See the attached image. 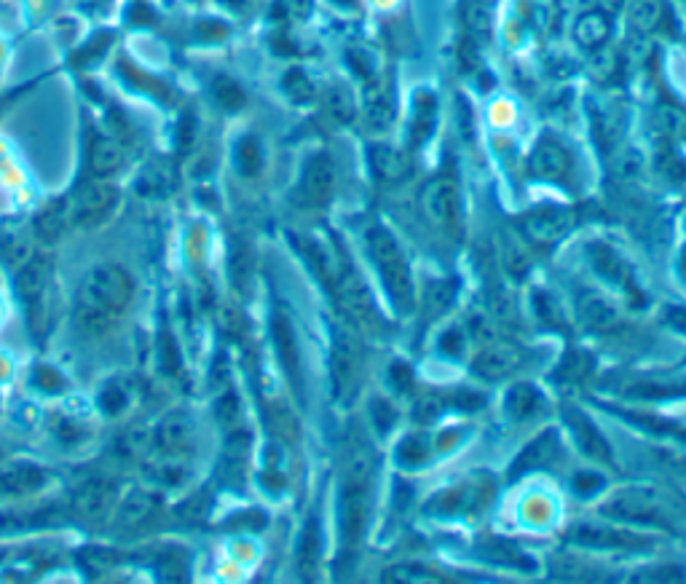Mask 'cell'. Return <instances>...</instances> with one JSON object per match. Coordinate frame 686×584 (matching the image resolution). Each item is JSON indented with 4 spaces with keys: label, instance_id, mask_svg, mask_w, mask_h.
<instances>
[{
    "label": "cell",
    "instance_id": "1",
    "mask_svg": "<svg viewBox=\"0 0 686 584\" xmlns=\"http://www.w3.org/2000/svg\"><path fill=\"white\" fill-rule=\"evenodd\" d=\"M365 242H368L370 258L376 260L378 271H381L389 298L402 314H408L413 309V279H410L408 263L402 258V250L397 247V239L386 228L373 226L365 236Z\"/></svg>",
    "mask_w": 686,
    "mask_h": 584
},
{
    "label": "cell",
    "instance_id": "2",
    "mask_svg": "<svg viewBox=\"0 0 686 584\" xmlns=\"http://www.w3.org/2000/svg\"><path fill=\"white\" fill-rule=\"evenodd\" d=\"M134 298V279L132 274L121 266H94L86 274L81 290H78V306L105 311L118 317L121 311L132 303Z\"/></svg>",
    "mask_w": 686,
    "mask_h": 584
},
{
    "label": "cell",
    "instance_id": "3",
    "mask_svg": "<svg viewBox=\"0 0 686 584\" xmlns=\"http://www.w3.org/2000/svg\"><path fill=\"white\" fill-rule=\"evenodd\" d=\"M370 477H373V456L370 453L354 456L341 491V534L346 547L357 542L362 528H365L370 501Z\"/></svg>",
    "mask_w": 686,
    "mask_h": 584
},
{
    "label": "cell",
    "instance_id": "4",
    "mask_svg": "<svg viewBox=\"0 0 686 584\" xmlns=\"http://www.w3.org/2000/svg\"><path fill=\"white\" fill-rule=\"evenodd\" d=\"M333 292L335 301H338V306L343 309V314L352 319V322H357L360 327H384L373 295H370V290L365 287V282H362L360 276L354 274L346 263H343L338 276H335Z\"/></svg>",
    "mask_w": 686,
    "mask_h": 584
},
{
    "label": "cell",
    "instance_id": "5",
    "mask_svg": "<svg viewBox=\"0 0 686 584\" xmlns=\"http://www.w3.org/2000/svg\"><path fill=\"white\" fill-rule=\"evenodd\" d=\"M330 376H333V394L338 402H346L352 397L357 376H360V346L354 341L352 333L343 327L333 330V343H330Z\"/></svg>",
    "mask_w": 686,
    "mask_h": 584
},
{
    "label": "cell",
    "instance_id": "6",
    "mask_svg": "<svg viewBox=\"0 0 686 584\" xmlns=\"http://www.w3.org/2000/svg\"><path fill=\"white\" fill-rule=\"evenodd\" d=\"M118 191L108 183H89L67 199L70 226H97L116 209Z\"/></svg>",
    "mask_w": 686,
    "mask_h": 584
},
{
    "label": "cell",
    "instance_id": "7",
    "mask_svg": "<svg viewBox=\"0 0 686 584\" xmlns=\"http://www.w3.org/2000/svg\"><path fill=\"white\" fill-rule=\"evenodd\" d=\"M421 209L424 215L435 223V226H453L459 220V185L453 183L451 177H435L424 185L421 191Z\"/></svg>",
    "mask_w": 686,
    "mask_h": 584
},
{
    "label": "cell",
    "instance_id": "8",
    "mask_svg": "<svg viewBox=\"0 0 686 584\" xmlns=\"http://www.w3.org/2000/svg\"><path fill=\"white\" fill-rule=\"evenodd\" d=\"M574 226V215L561 207H542L523 217V234L536 247H550Z\"/></svg>",
    "mask_w": 686,
    "mask_h": 584
},
{
    "label": "cell",
    "instance_id": "9",
    "mask_svg": "<svg viewBox=\"0 0 686 584\" xmlns=\"http://www.w3.org/2000/svg\"><path fill=\"white\" fill-rule=\"evenodd\" d=\"M116 504V485L105 483V480H92V483L78 485L73 496H70V509L73 515L81 520H102Z\"/></svg>",
    "mask_w": 686,
    "mask_h": 584
},
{
    "label": "cell",
    "instance_id": "10",
    "mask_svg": "<svg viewBox=\"0 0 686 584\" xmlns=\"http://www.w3.org/2000/svg\"><path fill=\"white\" fill-rule=\"evenodd\" d=\"M335 185V172L333 161L327 153H317L306 161L301 177V199L309 204V207H325L330 196H333Z\"/></svg>",
    "mask_w": 686,
    "mask_h": 584
},
{
    "label": "cell",
    "instance_id": "11",
    "mask_svg": "<svg viewBox=\"0 0 686 584\" xmlns=\"http://www.w3.org/2000/svg\"><path fill=\"white\" fill-rule=\"evenodd\" d=\"M587 255H590V260H593L595 271H598L606 282L620 284L622 290L628 292L633 301L644 303V295H641V290L636 287V279H633V274H630L628 263L620 258V252L611 250L609 244L595 242Z\"/></svg>",
    "mask_w": 686,
    "mask_h": 584
},
{
    "label": "cell",
    "instance_id": "12",
    "mask_svg": "<svg viewBox=\"0 0 686 584\" xmlns=\"http://www.w3.org/2000/svg\"><path fill=\"white\" fill-rule=\"evenodd\" d=\"M19 295L27 306V319L30 325H41L46 314V266L38 260H27L19 274Z\"/></svg>",
    "mask_w": 686,
    "mask_h": 584
},
{
    "label": "cell",
    "instance_id": "13",
    "mask_svg": "<svg viewBox=\"0 0 686 584\" xmlns=\"http://www.w3.org/2000/svg\"><path fill=\"white\" fill-rule=\"evenodd\" d=\"M657 509H660L657 493L649 491V488H628L603 507V515L620 520H654Z\"/></svg>",
    "mask_w": 686,
    "mask_h": 584
},
{
    "label": "cell",
    "instance_id": "14",
    "mask_svg": "<svg viewBox=\"0 0 686 584\" xmlns=\"http://www.w3.org/2000/svg\"><path fill=\"white\" fill-rule=\"evenodd\" d=\"M528 167H531V175L542 177V180H566L571 172V156L561 142L544 137L531 153Z\"/></svg>",
    "mask_w": 686,
    "mask_h": 584
},
{
    "label": "cell",
    "instance_id": "15",
    "mask_svg": "<svg viewBox=\"0 0 686 584\" xmlns=\"http://www.w3.org/2000/svg\"><path fill=\"white\" fill-rule=\"evenodd\" d=\"M566 424H569L571 434H574V440H577L579 448H582L590 459L609 464L611 461L609 443L603 440V434L595 429V424L585 416V413H579L577 408H566Z\"/></svg>",
    "mask_w": 686,
    "mask_h": 584
},
{
    "label": "cell",
    "instance_id": "16",
    "mask_svg": "<svg viewBox=\"0 0 686 584\" xmlns=\"http://www.w3.org/2000/svg\"><path fill=\"white\" fill-rule=\"evenodd\" d=\"M571 542L585 544V547H611V550H636V547H646L644 536L625 534L617 528H593V526H579L571 531Z\"/></svg>",
    "mask_w": 686,
    "mask_h": 584
},
{
    "label": "cell",
    "instance_id": "17",
    "mask_svg": "<svg viewBox=\"0 0 686 584\" xmlns=\"http://www.w3.org/2000/svg\"><path fill=\"white\" fill-rule=\"evenodd\" d=\"M271 330H274V343H277L279 359H282V368H285L287 378L293 381L295 389H301V359H298V343H295L290 319L282 311H277L274 322H271Z\"/></svg>",
    "mask_w": 686,
    "mask_h": 584
},
{
    "label": "cell",
    "instance_id": "18",
    "mask_svg": "<svg viewBox=\"0 0 686 584\" xmlns=\"http://www.w3.org/2000/svg\"><path fill=\"white\" fill-rule=\"evenodd\" d=\"M577 314L579 322H582L587 330H593V333H609V330H614L617 322H620L617 309H614L603 295H598V292H585V295H579Z\"/></svg>",
    "mask_w": 686,
    "mask_h": 584
},
{
    "label": "cell",
    "instance_id": "19",
    "mask_svg": "<svg viewBox=\"0 0 686 584\" xmlns=\"http://www.w3.org/2000/svg\"><path fill=\"white\" fill-rule=\"evenodd\" d=\"M153 443L159 445V451L172 453V456H180V453L191 451L193 443V426L191 421L183 416V413H172L159 424L156 434H153Z\"/></svg>",
    "mask_w": 686,
    "mask_h": 584
},
{
    "label": "cell",
    "instance_id": "20",
    "mask_svg": "<svg viewBox=\"0 0 686 584\" xmlns=\"http://www.w3.org/2000/svg\"><path fill=\"white\" fill-rule=\"evenodd\" d=\"M555 453H558V437H555V432L539 434L534 443H528L526 448L520 451V456L515 459V464H512L510 469V480H518V477L526 475V472L547 467V464L553 461Z\"/></svg>",
    "mask_w": 686,
    "mask_h": 584
},
{
    "label": "cell",
    "instance_id": "21",
    "mask_svg": "<svg viewBox=\"0 0 686 584\" xmlns=\"http://www.w3.org/2000/svg\"><path fill=\"white\" fill-rule=\"evenodd\" d=\"M520 365V351L512 346H491L475 359V373L486 381H499L510 376L512 370Z\"/></svg>",
    "mask_w": 686,
    "mask_h": 584
},
{
    "label": "cell",
    "instance_id": "22",
    "mask_svg": "<svg viewBox=\"0 0 686 584\" xmlns=\"http://www.w3.org/2000/svg\"><path fill=\"white\" fill-rule=\"evenodd\" d=\"M370 167H373V175L384 183H400L410 175L408 156L397 148H389V145L370 148Z\"/></svg>",
    "mask_w": 686,
    "mask_h": 584
},
{
    "label": "cell",
    "instance_id": "23",
    "mask_svg": "<svg viewBox=\"0 0 686 584\" xmlns=\"http://www.w3.org/2000/svg\"><path fill=\"white\" fill-rule=\"evenodd\" d=\"M124 164V151L113 137L97 134L89 142V169L94 177H110L116 175Z\"/></svg>",
    "mask_w": 686,
    "mask_h": 584
},
{
    "label": "cell",
    "instance_id": "24",
    "mask_svg": "<svg viewBox=\"0 0 686 584\" xmlns=\"http://www.w3.org/2000/svg\"><path fill=\"white\" fill-rule=\"evenodd\" d=\"M319 558H322V528H319L317 518H309L298 539V571L309 579L317 571Z\"/></svg>",
    "mask_w": 686,
    "mask_h": 584
},
{
    "label": "cell",
    "instance_id": "25",
    "mask_svg": "<svg viewBox=\"0 0 686 584\" xmlns=\"http://www.w3.org/2000/svg\"><path fill=\"white\" fill-rule=\"evenodd\" d=\"M437 118V100L432 92H419L413 102V126H410V142L413 145H424L429 134L435 129Z\"/></svg>",
    "mask_w": 686,
    "mask_h": 584
},
{
    "label": "cell",
    "instance_id": "26",
    "mask_svg": "<svg viewBox=\"0 0 686 584\" xmlns=\"http://www.w3.org/2000/svg\"><path fill=\"white\" fill-rule=\"evenodd\" d=\"M43 483H46V475L35 467H14L0 472V493H11V496L38 491Z\"/></svg>",
    "mask_w": 686,
    "mask_h": 584
},
{
    "label": "cell",
    "instance_id": "27",
    "mask_svg": "<svg viewBox=\"0 0 686 584\" xmlns=\"http://www.w3.org/2000/svg\"><path fill=\"white\" fill-rule=\"evenodd\" d=\"M542 408V397L536 392L531 384H518L512 386L507 397H504V413L512 418V421H526Z\"/></svg>",
    "mask_w": 686,
    "mask_h": 584
},
{
    "label": "cell",
    "instance_id": "28",
    "mask_svg": "<svg viewBox=\"0 0 686 584\" xmlns=\"http://www.w3.org/2000/svg\"><path fill=\"white\" fill-rule=\"evenodd\" d=\"M611 33V22L603 11H590L585 17H579L577 27H574V38L579 46L585 49H598L601 43H606Z\"/></svg>",
    "mask_w": 686,
    "mask_h": 584
},
{
    "label": "cell",
    "instance_id": "29",
    "mask_svg": "<svg viewBox=\"0 0 686 584\" xmlns=\"http://www.w3.org/2000/svg\"><path fill=\"white\" fill-rule=\"evenodd\" d=\"M156 507H159V501H156V496H151V493H143V491L132 493L129 499L121 501V509H118V523L126 528L143 526V523L151 520Z\"/></svg>",
    "mask_w": 686,
    "mask_h": 584
},
{
    "label": "cell",
    "instance_id": "30",
    "mask_svg": "<svg viewBox=\"0 0 686 584\" xmlns=\"http://www.w3.org/2000/svg\"><path fill=\"white\" fill-rule=\"evenodd\" d=\"M70 226V212H67V201H57L49 209H43L41 215L35 217V234L41 242H57L59 236L65 234Z\"/></svg>",
    "mask_w": 686,
    "mask_h": 584
},
{
    "label": "cell",
    "instance_id": "31",
    "mask_svg": "<svg viewBox=\"0 0 686 584\" xmlns=\"http://www.w3.org/2000/svg\"><path fill=\"white\" fill-rule=\"evenodd\" d=\"M590 370H593V357L582 349H571L561 359V365L555 370V378L558 381H569V384H579V381H585L590 376Z\"/></svg>",
    "mask_w": 686,
    "mask_h": 584
},
{
    "label": "cell",
    "instance_id": "32",
    "mask_svg": "<svg viewBox=\"0 0 686 584\" xmlns=\"http://www.w3.org/2000/svg\"><path fill=\"white\" fill-rule=\"evenodd\" d=\"M453 298H456V282H429L424 287V309H427V317L435 319L440 314L451 309Z\"/></svg>",
    "mask_w": 686,
    "mask_h": 584
},
{
    "label": "cell",
    "instance_id": "33",
    "mask_svg": "<svg viewBox=\"0 0 686 584\" xmlns=\"http://www.w3.org/2000/svg\"><path fill=\"white\" fill-rule=\"evenodd\" d=\"M630 17L641 33H654L665 22V6H662V0H633Z\"/></svg>",
    "mask_w": 686,
    "mask_h": 584
},
{
    "label": "cell",
    "instance_id": "34",
    "mask_svg": "<svg viewBox=\"0 0 686 584\" xmlns=\"http://www.w3.org/2000/svg\"><path fill=\"white\" fill-rule=\"evenodd\" d=\"M236 167L244 177H255L263 167V151H260V142L255 137H242L239 145H236Z\"/></svg>",
    "mask_w": 686,
    "mask_h": 584
},
{
    "label": "cell",
    "instance_id": "35",
    "mask_svg": "<svg viewBox=\"0 0 686 584\" xmlns=\"http://www.w3.org/2000/svg\"><path fill=\"white\" fill-rule=\"evenodd\" d=\"M461 14H464V25L475 38H483V41L491 38V14L483 9V3H467Z\"/></svg>",
    "mask_w": 686,
    "mask_h": 584
},
{
    "label": "cell",
    "instance_id": "36",
    "mask_svg": "<svg viewBox=\"0 0 686 584\" xmlns=\"http://www.w3.org/2000/svg\"><path fill=\"white\" fill-rule=\"evenodd\" d=\"M595 134H598V142L603 148H609L614 142L620 140L622 134V116H617L614 110H606V113H598L595 116Z\"/></svg>",
    "mask_w": 686,
    "mask_h": 584
},
{
    "label": "cell",
    "instance_id": "37",
    "mask_svg": "<svg viewBox=\"0 0 686 584\" xmlns=\"http://www.w3.org/2000/svg\"><path fill=\"white\" fill-rule=\"evenodd\" d=\"M660 126L670 137H678V140H686V110L678 108V105H660Z\"/></svg>",
    "mask_w": 686,
    "mask_h": 584
},
{
    "label": "cell",
    "instance_id": "38",
    "mask_svg": "<svg viewBox=\"0 0 686 584\" xmlns=\"http://www.w3.org/2000/svg\"><path fill=\"white\" fill-rule=\"evenodd\" d=\"M212 89H215V100H218L223 108L236 110V108H242L244 105L242 86L236 84V81H231V78H223V76L215 78Z\"/></svg>",
    "mask_w": 686,
    "mask_h": 584
},
{
    "label": "cell",
    "instance_id": "39",
    "mask_svg": "<svg viewBox=\"0 0 686 584\" xmlns=\"http://www.w3.org/2000/svg\"><path fill=\"white\" fill-rule=\"evenodd\" d=\"M100 405L108 416H118V413H124V408L129 405V389H126V384L113 381V384L105 386V392H102V397H100Z\"/></svg>",
    "mask_w": 686,
    "mask_h": 584
},
{
    "label": "cell",
    "instance_id": "40",
    "mask_svg": "<svg viewBox=\"0 0 686 584\" xmlns=\"http://www.w3.org/2000/svg\"><path fill=\"white\" fill-rule=\"evenodd\" d=\"M285 92L290 94V100L295 102H309L314 97V86L301 70H290L285 76Z\"/></svg>",
    "mask_w": 686,
    "mask_h": 584
},
{
    "label": "cell",
    "instance_id": "41",
    "mask_svg": "<svg viewBox=\"0 0 686 584\" xmlns=\"http://www.w3.org/2000/svg\"><path fill=\"white\" fill-rule=\"evenodd\" d=\"M397 459L402 464H421L427 459V443L421 437H405L397 448Z\"/></svg>",
    "mask_w": 686,
    "mask_h": 584
},
{
    "label": "cell",
    "instance_id": "42",
    "mask_svg": "<svg viewBox=\"0 0 686 584\" xmlns=\"http://www.w3.org/2000/svg\"><path fill=\"white\" fill-rule=\"evenodd\" d=\"M330 110L338 121H352L354 118V100L346 89H333L330 92Z\"/></svg>",
    "mask_w": 686,
    "mask_h": 584
},
{
    "label": "cell",
    "instance_id": "43",
    "mask_svg": "<svg viewBox=\"0 0 686 584\" xmlns=\"http://www.w3.org/2000/svg\"><path fill=\"white\" fill-rule=\"evenodd\" d=\"M368 121H370V126H376V129H386V126L392 124V105H389L384 97H376V100H370Z\"/></svg>",
    "mask_w": 686,
    "mask_h": 584
},
{
    "label": "cell",
    "instance_id": "44",
    "mask_svg": "<svg viewBox=\"0 0 686 584\" xmlns=\"http://www.w3.org/2000/svg\"><path fill=\"white\" fill-rule=\"evenodd\" d=\"M389 381H392V389L397 394L410 392L413 389V370L405 362H394L392 370H389Z\"/></svg>",
    "mask_w": 686,
    "mask_h": 584
},
{
    "label": "cell",
    "instance_id": "45",
    "mask_svg": "<svg viewBox=\"0 0 686 584\" xmlns=\"http://www.w3.org/2000/svg\"><path fill=\"white\" fill-rule=\"evenodd\" d=\"M416 421H421V424H432L437 416H440V400L437 397H432V394H424V397H419V402H416Z\"/></svg>",
    "mask_w": 686,
    "mask_h": 584
},
{
    "label": "cell",
    "instance_id": "46",
    "mask_svg": "<svg viewBox=\"0 0 686 584\" xmlns=\"http://www.w3.org/2000/svg\"><path fill=\"white\" fill-rule=\"evenodd\" d=\"M502 260H504V266H507V271H512L515 276H523L528 271V260L520 255V250L512 242L504 244Z\"/></svg>",
    "mask_w": 686,
    "mask_h": 584
},
{
    "label": "cell",
    "instance_id": "47",
    "mask_svg": "<svg viewBox=\"0 0 686 584\" xmlns=\"http://www.w3.org/2000/svg\"><path fill=\"white\" fill-rule=\"evenodd\" d=\"M386 579H389V582H435L437 576L427 574V571H421V568L408 571V566H397L394 571L386 574Z\"/></svg>",
    "mask_w": 686,
    "mask_h": 584
},
{
    "label": "cell",
    "instance_id": "48",
    "mask_svg": "<svg viewBox=\"0 0 686 584\" xmlns=\"http://www.w3.org/2000/svg\"><path fill=\"white\" fill-rule=\"evenodd\" d=\"M349 62H352V67L360 73L362 78H370L373 76V70H376V65H373V59H370L368 51L362 49H352L349 51Z\"/></svg>",
    "mask_w": 686,
    "mask_h": 584
},
{
    "label": "cell",
    "instance_id": "49",
    "mask_svg": "<svg viewBox=\"0 0 686 584\" xmlns=\"http://www.w3.org/2000/svg\"><path fill=\"white\" fill-rule=\"evenodd\" d=\"M373 418H376V424L381 426V429H389L392 426V421H394V410H392V405L386 400H376L373 405Z\"/></svg>",
    "mask_w": 686,
    "mask_h": 584
},
{
    "label": "cell",
    "instance_id": "50",
    "mask_svg": "<svg viewBox=\"0 0 686 584\" xmlns=\"http://www.w3.org/2000/svg\"><path fill=\"white\" fill-rule=\"evenodd\" d=\"M236 413H239V402H236L234 394H226V397L218 402L220 421H223V424H234Z\"/></svg>",
    "mask_w": 686,
    "mask_h": 584
},
{
    "label": "cell",
    "instance_id": "51",
    "mask_svg": "<svg viewBox=\"0 0 686 584\" xmlns=\"http://www.w3.org/2000/svg\"><path fill=\"white\" fill-rule=\"evenodd\" d=\"M461 346H464V341H461V333L459 330H448L445 335H440V349L445 351V354H451V357H456L461 351Z\"/></svg>",
    "mask_w": 686,
    "mask_h": 584
},
{
    "label": "cell",
    "instance_id": "52",
    "mask_svg": "<svg viewBox=\"0 0 686 584\" xmlns=\"http://www.w3.org/2000/svg\"><path fill=\"white\" fill-rule=\"evenodd\" d=\"M451 402L461 410H475V408H480V405H483V397H480V394H472V392H456L451 397Z\"/></svg>",
    "mask_w": 686,
    "mask_h": 584
},
{
    "label": "cell",
    "instance_id": "53",
    "mask_svg": "<svg viewBox=\"0 0 686 584\" xmlns=\"http://www.w3.org/2000/svg\"><path fill=\"white\" fill-rule=\"evenodd\" d=\"M595 70H598L601 76H611V73H617V54H611V51L598 54V57H595Z\"/></svg>",
    "mask_w": 686,
    "mask_h": 584
},
{
    "label": "cell",
    "instance_id": "54",
    "mask_svg": "<svg viewBox=\"0 0 686 584\" xmlns=\"http://www.w3.org/2000/svg\"><path fill=\"white\" fill-rule=\"evenodd\" d=\"M574 485H577L582 493H595L603 485V480L598 475H585V472H582V475H577Z\"/></svg>",
    "mask_w": 686,
    "mask_h": 584
},
{
    "label": "cell",
    "instance_id": "55",
    "mask_svg": "<svg viewBox=\"0 0 686 584\" xmlns=\"http://www.w3.org/2000/svg\"><path fill=\"white\" fill-rule=\"evenodd\" d=\"M638 582H676V579H684V574L681 571H670V574H660V571H652V574H641L636 576Z\"/></svg>",
    "mask_w": 686,
    "mask_h": 584
},
{
    "label": "cell",
    "instance_id": "56",
    "mask_svg": "<svg viewBox=\"0 0 686 584\" xmlns=\"http://www.w3.org/2000/svg\"><path fill=\"white\" fill-rule=\"evenodd\" d=\"M311 6H314V0H290V9H293L298 17H306L311 11Z\"/></svg>",
    "mask_w": 686,
    "mask_h": 584
},
{
    "label": "cell",
    "instance_id": "57",
    "mask_svg": "<svg viewBox=\"0 0 686 584\" xmlns=\"http://www.w3.org/2000/svg\"><path fill=\"white\" fill-rule=\"evenodd\" d=\"M668 319H670V322H673V325L678 327V330H684V333H686V311L684 309H673L668 314Z\"/></svg>",
    "mask_w": 686,
    "mask_h": 584
},
{
    "label": "cell",
    "instance_id": "58",
    "mask_svg": "<svg viewBox=\"0 0 686 584\" xmlns=\"http://www.w3.org/2000/svg\"><path fill=\"white\" fill-rule=\"evenodd\" d=\"M681 274L686 276V247H684V250H681Z\"/></svg>",
    "mask_w": 686,
    "mask_h": 584
},
{
    "label": "cell",
    "instance_id": "59",
    "mask_svg": "<svg viewBox=\"0 0 686 584\" xmlns=\"http://www.w3.org/2000/svg\"><path fill=\"white\" fill-rule=\"evenodd\" d=\"M231 3H242V0H231Z\"/></svg>",
    "mask_w": 686,
    "mask_h": 584
},
{
    "label": "cell",
    "instance_id": "60",
    "mask_svg": "<svg viewBox=\"0 0 686 584\" xmlns=\"http://www.w3.org/2000/svg\"><path fill=\"white\" fill-rule=\"evenodd\" d=\"M341 3H352V0H341Z\"/></svg>",
    "mask_w": 686,
    "mask_h": 584
}]
</instances>
